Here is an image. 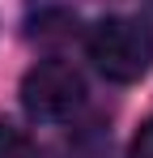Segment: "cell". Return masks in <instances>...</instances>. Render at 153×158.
<instances>
[{"label":"cell","instance_id":"6da1fadb","mask_svg":"<svg viewBox=\"0 0 153 158\" xmlns=\"http://www.w3.org/2000/svg\"><path fill=\"white\" fill-rule=\"evenodd\" d=\"M85 52L106 81L128 85L153 69V34L132 17H102L85 39Z\"/></svg>","mask_w":153,"mask_h":158},{"label":"cell","instance_id":"3957f363","mask_svg":"<svg viewBox=\"0 0 153 158\" xmlns=\"http://www.w3.org/2000/svg\"><path fill=\"white\" fill-rule=\"evenodd\" d=\"M0 158H38L34 141L22 128H13L9 120H0Z\"/></svg>","mask_w":153,"mask_h":158},{"label":"cell","instance_id":"277c9868","mask_svg":"<svg viewBox=\"0 0 153 158\" xmlns=\"http://www.w3.org/2000/svg\"><path fill=\"white\" fill-rule=\"evenodd\" d=\"M128 158H153V120H145V124H140V132L132 137Z\"/></svg>","mask_w":153,"mask_h":158},{"label":"cell","instance_id":"7a4b0ae2","mask_svg":"<svg viewBox=\"0 0 153 158\" xmlns=\"http://www.w3.org/2000/svg\"><path fill=\"white\" fill-rule=\"evenodd\" d=\"M85 98V77L76 73L68 60H38L22 77V107L30 120H68Z\"/></svg>","mask_w":153,"mask_h":158}]
</instances>
